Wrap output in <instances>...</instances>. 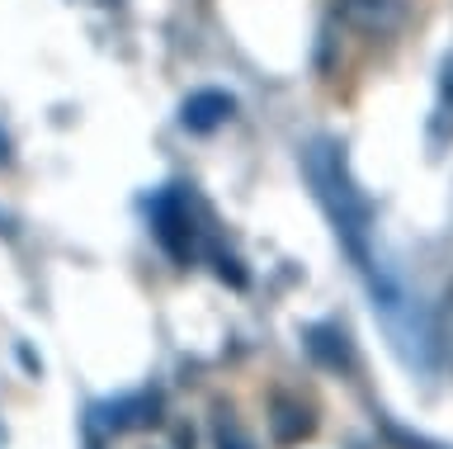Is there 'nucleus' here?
I'll list each match as a JSON object with an SVG mask.
<instances>
[{"label": "nucleus", "mask_w": 453, "mask_h": 449, "mask_svg": "<svg viewBox=\"0 0 453 449\" xmlns=\"http://www.w3.org/2000/svg\"><path fill=\"white\" fill-rule=\"evenodd\" d=\"M303 171L311 180V190H317V199L326 208V218L335 222V236L345 242V251L354 256V265L373 260L368 256V228H373V208H368L364 190L354 185L349 166H345V151H340L335 143H311L303 151Z\"/></svg>", "instance_id": "nucleus-1"}, {"label": "nucleus", "mask_w": 453, "mask_h": 449, "mask_svg": "<svg viewBox=\"0 0 453 449\" xmlns=\"http://www.w3.org/2000/svg\"><path fill=\"white\" fill-rule=\"evenodd\" d=\"M151 228H156V242L165 246L170 260H180V265L194 260L198 228H194V213H189V204H184L180 194H161V199L151 204Z\"/></svg>", "instance_id": "nucleus-2"}, {"label": "nucleus", "mask_w": 453, "mask_h": 449, "mask_svg": "<svg viewBox=\"0 0 453 449\" xmlns=\"http://www.w3.org/2000/svg\"><path fill=\"white\" fill-rule=\"evenodd\" d=\"M340 19H345L354 34L388 38L396 29H406L411 0H340Z\"/></svg>", "instance_id": "nucleus-3"}, {"label": "nucleus", "mask_w": 453, "mask_h": 449, "mask_svg": "<svg viewBox=\"0 0 453 449\" xmlns=\"http://www.w3.org/2000/svg\"><path fill=\"white\" fill-rule=\"evenodd\" d=\"M232 114H236V100L226 90H194L189 100L180 105V123L189 133H212V128H222Z\"/></svg>", "instance_id": "nucleus-4"}, {"label": "nucleus", "mask_w": 453, "mask_h": 449, "mask_svg": "<svg viewBox=\"0 0 453 449\" xmlns=\"http://www.w3.org/2000/svg\"><path fill=\"white\" fill-rule=\"evenodd\" d=\"M151 421H156V398H151V392L104 406V426L109 430H133V426H151Z\"/></svg>", "instance_id": "nucleus-5"}, {"label": "nucleus", "mask_w": 453, "mask_h": 449, "mask_svg": "<svg viewBox=\"0 0 453 449\" xmlns=\"http://www.w3.org/2000/svg\"><path fill=\"white\" fill-rule=\"evenodd\" d=\"M307 350L321 364H331V369L349 364V345H345V331H340V327H311L307 331Z\"/></svg>", "instance_id": "nucleus-6"}, {"label": "nucleus", "mask_w": 453, "mask_h": 449, "mask_svg": "<svg viewBox=\"0 0 453 449\" xmlns=\"http://www.w3.org/2000/svg\"><path fill=\"white\" fill-rule=\"evenodd\" d=\"M434 147H444L453 137V58L444 62V72H439V100H434Z\"/></svg>", "instance_id": "nucleus-7"}, {"label": "nucleus", "mask_w": 453, "mask_h": 449, "mask_svg": "<svg viewBox=\"0 0 453 449\" xmlns=\"http://www.w3.org/2000/svg\"><path fill=\"white\" fill-rule=\"evenodd\" d=\"M303 435H311V416H307V406L279 402V406H274V440H279V445H297Z\"/></svg>", "instance_id": "nucleus-8"}, {"label": "nucleus", "mask_w": 453, "mask_h": 449, "mask_svg": "<svg viewBox=\"0 0 453 449\" xmlns=\"http://www.w3.org/2000/svg\"><path fill=\"white\" fill-rule=\"evenodd\" d=\"M218 449H255L250 440H246V430L236 426V421H218Z\"/></svg>", "instance_id": "nucleus-9"}, {"label": "nucleus", "mask_w": 453, "mask_h": 449, "mask_svg": "<svg viewBox=\"0 0 453 449\" xmlns=\"http://www.w3.org/2000/svg\"><path fill=\"white\" fill-rule=\"evenodd\" d=\"M0 161H10V143H5V137H0Z\"/></svg>", "instance_id": "nucleus-10"}]
</instances>
